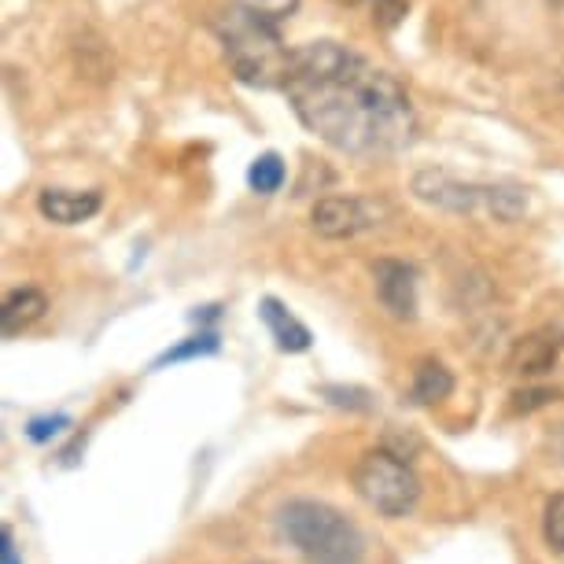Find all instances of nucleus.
I'll return each instance as SVG.
<instances>
[{
	"mask_svg": "<svg viewBox=\"0 0 564 564\" xmlns=\"http://www.w3.org/2000/svg\"><path fill=\"white\" fill-rule=\"evenodd\" d=\"M284 97L317 141L355 159L399 155L413 144L417 115L395 74L339 41L292 48Z\"/></svg>",
	"mask_w": 564,
	"mask_h": 564,
	"instance_id": "nucleus-1",
	"label": "nucleus"
},
{
	"mask_svg": "<svg viewBox=\"0 0 564 564\" xmlns=\"http://www.w3.org/2000/svg\"><path fill=\"white\" fill-rule=\"evenodd\" d=\"M276 531L306 564H361L366 557V535L355 520L314 498L281 506Z\"/></svg>",
	"mask_w": 564,
	"mask_h": 564,
	"instance_id": "nucleus-2",
	"label": "nucleus"
},
{
	"mask_svg": "<svg viewBox=\"0 0 564 564\" xmlns=\"http://www.w3.org/2000/svg\"><path fill=\"white\" fill-rule=\"evenodd\" d=\"M215 30L221 37V48H226L229 67L240 82L262 85V89L284 85L292 48L281 41V30H276L273 19L259 15L240 0L237 8H229V12L215 19Z\"/></svg>",
	"mask_w": 564,
	"mask_h": 564,
	"instance_id": "nucleus-3",
	"label": "nucleus"
},
{
	"mask_svg": "<svg viewBox=\"0 0 564 564\" xmlns=\"http://www.w3.org/2000/svg\"><path fill=\"white\" fill-rule=\"evenodd\" d=\"M413 196L446 215L491 218L506 221V226L528 215V193L520 185H476V181H462L446 170H417Z\"/></svg>",
	"mask_w": 564,
	"mask_h": 564,
	"instance_id": "nucleus-4",
	"label": "nucleus"
},
{
	"mask_svg": "<svg viewBox=\"0 0 564 564\" xmlns=\"http://www.w3.org/2000/svg\"><path fill=\"white\" fill-rule=\"evenodd\" d=\"M355 491L369 509H377L380 517H406L413 506L421 502V476L413 473L406 457L380 446V451H366L355 465Z\"/></svg>",
	"mask_w": 564,
	"mask_h": 564,
	"instance_id": "nucleus-5",
	"label": "nucleus"
},
{
	"mask_svg": "<svg viewBox=\"0 0 564 564\" xmlns=\"http://www.w3.org/2000/svg\"><path fill=\"white\" fill-rule=\"evenodd\" d=\"M388 210L372 199H361V196H325L317 199L314 210H311V226L317 237L325 240H350L358 232H369L380 226Z\"/></svg>",
	"mask_w": 564,
	"mask_h": 564,
	"instance_id": "nucleus-6",
	"label": "nucleus"
},
{
	"mask_svg": "<svg viewBox=\"0 0 564 564\" xmlns=\"http://www.w3.org/2000/svg\"><path fill=\"white\" fill-rule=\"evenodd\" d=\"M372 289H377L380 306L399 317V322H413L417 317V270L399 259H380L372 265Z\"/></svg>",
	"mask_w": 564,
	"mask_h": 564,
	"instance_id": "nucleus-7",
	"label": "nucleus"
},
{
	"mask_svg": "<svg viewBox=\"0 0 564 564\" xmlns=\"http://www.w3.org/2000/svg\"><path fill=\"white\" fill-rule=\"evenodd\" d=\"M561 350H564V325H546V328H539V333L524 336L513 347L509 369L520 372V377H542V372H550L557 366Z\"/></svg>",
	"mask_w": 564,
	"mask_h": 564,
	"instance_id": "nucleus-8",
	"label": "nucleus"
},
{
	"mask_svg": "<svg viewBox=\"0 0 564 564\" xmlns=\"http://www.w3.org/2000/svg\"><path fill=\"white\" fill-rule=\"evenodd\" d=\"M104 196L97 188H45L37 199V210L56 226H78V221H89L100 210Z\"/></svg>",
	"mask_w": 564,
	"mask_h": 564,
	"instance_id": "nucleus-9",
	"label": "nucleus"
},
{
	"mask_svg": "<svg viewBox=\"0 0 564 564\" xmlns=\"http://www.w3.org/2000/svg\"><path fill=\"white\" fill-rule=\"evenodd\" d=\"M259 317H262L265 333L273 336L276 350H284V355H303V350H311V344H314L311 328H306L281 300L265 295V300L259 303Z\"/></svg>",
	"mask_w": 564,
	"mask_h": 564,
	"instance_id": "nucleus-10",
	"label": "nucleus"
},
{
	"mask_svg": "<svg viewBox=\"0 0 564 564\" xmlns=\"http://www.w3.org/2000/svg\"><path fill=\"white\" fill-rule=\"evenodd\" d=\"M45 311H48L45 292H37V289H15L4 300V306H0V333L12 339V336L23 333V328L41 322V317H45Z\"/></svg>",
	"mask_w": 564,
	"mask_h": 564,
	"instance_id": "nucleus-11",
	"label": "nucleus"
},
{
	"mask_svg": "<svg viewBox=\"0 0 564 564\" xmlns=\"http://www.w3.org/2000/svg\"><path fill=\"white\" fill-rule=\"evenodd\" d=\"M410 395L417 406H440L454 395V372L435 358H424L417 372H413V388Z\"/></svg>",
	"mask_w": 564,
	"mask_h": 564,
	"instance_id": "nucleus-12",
	"label": "nucleus"
},
{
	"mask_svg": "<svg viewBox=\"0 0 564 564\" xmlns=\"http://www.w3.org/2000/svg\"><path fill=\"white\" fill-rule=\"evenodd\" d=\"M218 350H221V339H218V333H210V328H204V333H196V336L181 339L177 347L163 350V355H159V358L152 361V369H166V366H177V361L207 358V355H218Z\"/></svg>",
	"mask_w": 564,
	"mask_h": 564,
	"instance_id": "nucleus-13",
	"label": "nucleus"
},
{
	"mask_svg": "<svg viewBox=\"0 0 564 564\" xmlns=\"http://www.w3.org/2000/svg\"><path fill=\"white\" fill-rule=\"evenodd\" d=\"M284 177H289V170H284V159L276 155V152L259 155V159H254V163H251V170H248V185H251L259 196H273V193H281Z\"/></svg>",
	"mask_w": 564,
	"mask_h": 564,
	"instance_id": "nucleus-14",
	"label": "nucleus"
},
{
	"mask_svg": "<svg viewBox=\"0 0 564 564\" xmlns=\"http://www.w3.org/2000/svg\"><path fill=\"white\" fill-rule=\"evenodd\" d=\"M542 539L553 553H564V491L553 495L542 509Z\"/></svg>",
	"mask_w": 564,
	"mask_h": 564,
	"instance_id": "nucleus-15",
	"label": "nucleus"
},
{
	"mask_svg": "<svg viewBox=\"0 0 564 564\" xmlns=\"http://www.w3.org/2000/svg\"><path fill=\"white\" fill-rule=\"evenodd\" d=\"M322 395L339 410H369V391H361V388L328 384V388H322Z\"/></svg>",
	"mask_w": 564,
	"mask_h": 564,
	"instance_id": "nucleus-16",
	"label": "nucleus"
},
{
	"mask_svg": "<svg viewBox=\"0 0 564 564\" xmlns=\"http://www.w3.org/2000/svg\"><path fill=\"white\" fill-rule=\"evenodd\" d=\"M63 429H70V417H67V413H52V417H34V421H30L26 435H30V443H48V440H56Z\"/></svg>",
	"mask_w": 564,
	"mask_h": 564,
	"instance_id": "nucleus-17",
	"label": "nucleus"
},
{
	"mask_svg": "<svg viewBox=\"0 0 564 564\" xmlns=\"http://www.w3.org/2000/svg\"><path fill=\"white\" fill-rule=\"evenodd\" d=\"M406 8H410L406 0H372V23L384 26V30L399 26L402 15H406Z\"/></svg>",
	"mask_w": 564,
	"mask_h": 564,
	"instance_id": "nucleus-18",
	"label": "nucleus"
},
{
	"mask_svg": "<svg viewBox=\"0 0 564 564\" xmlns=\"http://www.w3.org/2000/svg\"><path fill=\"white\" fill-rule=\"evenodd\" d=\"M243 4L254 8L265 19H273V23H281V19H289L300 8V0H243Z\"/></svg>",
	"mask_w": 564,
	"mask_h": 564,
	"instance_id": "nucleus-19",
	"label": "nucleus"
},
{
	"mask_svg": "<svg viewBox=\"0 0 564 564\" xmlns=\"http://www.w3.org/2000/svg\"><path fill=\"white\" fill-rule=\"evenodd\" d=\"M513 399H517V402H513V410H524V413H531V410L546 406V402L553 399V391H517Z\"/></svg>",
	"mask_w": 564,
	"mask_h": 564,
	"instance_id": "nucleus-20",
	"label": "nucleus"
},
{
	"mask_svg": "<svg viewBox=\"0 0 564 564\" xmlns=\"http://www.w3.org/2000/svg\"><path fill=\"white\" fill-rule=\"evenodd\" d=\"M0 564H23V561H19L12 528H0Z\"/></svg>",
	"mask_w": 564,
	"mask_h": 564,
	"instance_id": "nucleus-21",
	"label": "nucleus"
},
{
	"mask_svg": "<svg viewBox=\"0 0 564 564\" xmlns=\"http://www.w3.org/2000/svg\"><path fill=\"white\" fill-rule=\"evenodd\" d=\"M550 446H553V454H557V462H564V424L550 435Z\"/></svg>",
	"mask_w": 564,
	"mask_h": 564,
	"instance_id": "nucleus-22",
	"label": "nucleus"
},
{
	"mask_svg": "<svg viewBox=\"0 0 564 564\" xmlns=\"http://www.w3.org/2000/svg\"><path fill=\"white\" fill-rule=\"evenodd\" d=\"M336 8H358V4H366V0H333Z\"/></svg>",
	"mask_w": 564,
	"mask_h": 564,
	"instance_id": "nucleus-23",
	"label": "nucleus"
},
{
	"mask_svg": "<svg viewBox=\"0 0 564 564\" xmlns=\"http://www.w3.org/2000/svg\"><path fill=\"white\" fill-rule=\"evenodd\" d=\"M550 4H557V8H561V4H564V0H550Z\"/></svg>",
	"mask_w": 564,
	"mask_h": 564,
	"instance_id": "nucleus-24",
	"label": "nucleus"
},
{
	"mask_svg": "<svg viewBox=\"0 0 564 564\" xmlns=\"http://www.w3.org/2000/svg\"><path fill=\"white\" fill-rule=\"evenodd\" d=\"M561 104H564V82H561Z\"/></svg>",
	"mask_w": 564,
	"mask_h": 564,
	"instance_id": "nucleus-25",
	"label": "nucleus"
}]
</instances>
